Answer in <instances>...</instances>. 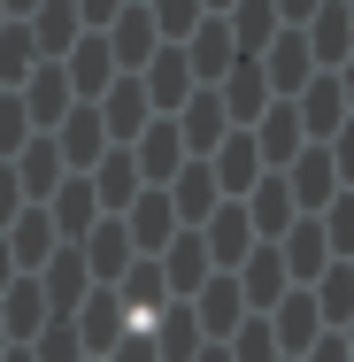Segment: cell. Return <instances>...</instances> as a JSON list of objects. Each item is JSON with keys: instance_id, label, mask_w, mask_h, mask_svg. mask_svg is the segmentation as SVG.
I'll return each instance as SVG.
<instances>
[{"instance_id": "1", "label": "cell", "mask_w": 354, "mask_h": 362, "mask_svg": "<svg viewBox=\"0 0 354 362\" xmlns=\"http://www.w3.org/2000/svg\"><path fill=\"white\" fill-rule=\"evenodd\" d=\"M131 324H139V316L124 308V293H116V286H93V293L70 308V332H77V347H85V362H100Z\"/></svg>"}, {"instance_id": "2", "label": "cell", "mask_w": 354, "mask_h": 362, "mask_svg": "<svg viewBox=\"0 0 354 362\" xmlns=\"http://www.w3.org/2000/svg\"><path fill=\"white\" fill-rule=\"evenodd\" d=\"M108 62H116V77H139L146 70V54L162 47V31H154V16H146V0H124L116 16H108Z\"/></svg>"}, {"instance_id": "3", "label": "cell", "mask_w": 354, "mask_h": 362, "mask_svg": "<svg viewBox=\"0 0 354 362\" xmlns=\"http://www.w3.org/2000/svg\"><path fill=\"white\" fill-rule=\"evenodd\" d=\"M208 93H216V108H223V124H239V132H247V124H254V116H262V108L278 100V93H270V77H262V62H254V54H239V62H231V70L216 77Z\"/></svg>"}, {"instance_id": "4", "label": "cell", "mask_w": 354, "mask_h": 362, "mask_svg": "<svg viewBox=\"0 0 354 362\" xmlns=\"http://www.w3.org/2000/svg\"><path fill=\"white\" fill-rule=\"evenodd\" d=\"M185 308H193L201 339H231V332L247 324V293H239V278H231V270H208V278H201V293H193Z\"/></svg>"}, {"instance_id": "5", "label": "cell", "mask_w": 354, "mask_h": 362, "mask_svg": "<svg viewBox=\"0 0 354 362\" xmlns=\"http://www.w3.org/2000/svg\"><path fill=\"white\" fill-rule=\"evenodd\" d=\"M177 231H185V223H177V209H170V193H162V185H139V193L124 201V239H131L139 255H162Z\"/></svg>"}, {"instance_id": "6", "label": "cell", "mask_w": 354, "mask_h": 362, "mask_svg": "<svg viewBox=\"0 0 354 362\" xmlns=\"http://www.w3.org/2000/svg\"><path fill=\"white\" fill-rule=\"evenodd\" d=\"M316 332H324V316H316V293L308 286H285L278 300H270V339H278V355H308L316 347Z\"/></svg>"}, {"instance_id": "7", "label": "cell", "mask_w": 354, "mask_h": 362, "mask_svg": "<svg viewBox=\"0 0 354 362\" xmlns=\"http://www.w3.org/2000/svg\"><path fill=\"white\" fill-rule=\"evenodd\" d=\"M293 116H300V132H308V146H324L339 124H347L354 108H347V93H339V77L331 70H316L300 93H293Z\"/></svg>"}, {"instance_id": "8", "label": "cell", "mask_w": 354, "mask_h": 362, "mask_svg": "<svg viewBox=\"0 0 354 362\" xmlns=\"http://www.w3.org/2000/svg\"><path fill=\"white\" fill-rule=\"evenodd\" d=\"M139 93H146V108H154V116H177V108H185V93H193L185 47H170V39H162V47L146 54V70H139Z\"/></svg>"}, {"instance_id": "9", "label": "cell", "mask_w": 354, "mask_h": 362, "mask_svg": "<svg viewBox=\"0 0 354 362\" xmlns=\"http://www.w3.org/2000/svg\"><path fill=\"white\" fill-rule=\"evenodd\" d=\"M193 231H201V247H208V262H216V270H239V262H247V247H262L239 201H216L208 223H193Z\"/></svg>"}, {"instance_id": "10", "label": "cell", "mask_w": 354, "mask_h": 362, "mask_svg": "<svg viewBox=\"0 0 354 362\" xmlns=\"http://www.w3.org/2000/svg\"><path fill=\"white\" fill-rule=\"evenodd\" d=\"M70 247L85 255V270H93V286H116V278L131 270V255H139V247L124 239V216H93V231H85V239H70Z\"/></svg>"}, {"instance_id": "11", "label": "cell", "mask_w": 354, "mask_h": 362, "mask_svg": "<svg viewBox=\"0 0 354 362\" xmlns=\"http://www.w3.org/2000/svg\"><path fill=\"white\" fill-rule=\"evenodd\" d=\"M254 62H262V77H270V93H278V100H293V93H300V85L316 77V62H308V39H300V23H278V39H270V47H262Z\"/></svg>"}, {"instance_id": "12", "label": "cell", "mask_w": 354, "mask_h": 362, "mask_svg": "<svg viewBox=\"0 0 354 362\" xmlns=\"http://www.w3.org/2000/svg\"><path fill=\"white\" fill-rule=\"evenodd\" d=\"M16 100H23L31 132H54V124H62V116L77 108V93H70V77H62V62H39V70L16 85Z\"/></svg>"}, {"instance_id": "13", "label": "cell", "mask_w": 354, "mask_h": 362, "mask_svg": "<svg viewBox=\"0 0 354 362\" xmlns=\"http://www.w3.org/2000/svg\"><path fill=\"white\" fill-rule=\"evenodd\" d=\"M0 239H8V255H16V278H31V270H39L54 247H62V239H54V216H47L39 201H23L16 216L0 223Z\"/></svg>"}, {"instance_id": "14", "label": "cell", "mask_w": 354, "mask_h": 362, "mask_svg": "<svg viewBox=\"0 0 354 362\" xmlns=\"http://www.w3.org/2000/svg\"><path fill=\"white\" fill-rule=\"evenodd\" d=\"M93 116H100V132H108V146H131L154 124V108H146V93H139V77H116L100 100H93Z\"/></svg>"}, {"instance_id": "15", "label": "cell", "mask_w": 354, "mask_h": 362, "mask_svg": "<svg viewBox=\"0 0 354 362\" xmlns=\"http://www.w3.org/2000/svg\"><path fill=\"white\" fill-rule=\"evenodd\" d=\"M177 47H185V70H193V85H216V77L239 62V47H231V23H223V16H201V23H193Z\"/></svg>"}, {"instance_id": "16", "label": "cell", "mask_w": 354, "mask_h": 362, "mask_svg": "<svg viewBox=\"0 0 354 362\" xmlns=\"http://www.w3.org/2000/svg\"><path fill=\"white\" fill-rule=\"evenodd\" d=\"M31 278H39V293H47V308H54V316H70L77 300L93 293V270H85V255H77L70 239H62V247H54L39 270H31Z\"/></svg>"}, {"instance_id": "17", "label": "cell", "mask_w": 354, "mask_h": 362, "mask_svg": "<svg viewBox=\"0 0 354 362\" xmlns=\"http://www.w3.org/2000/svg\"><path fill=\"white\" fill-rule=\"evenodd\" d=\"M8 170H16V185H23V201H47L70 170H62V146H54V132H31V139L8 154Z\"/></svg>"}, {"instance_id": "18", "label": "cell", "mask_w": 354, "mask_h": 362, "mask_svg": "<svg viewBox=\"0 0 354 362\" xmlns=\"http://www.w3.org/2000/svg\"><path fill=\"white\" fill-rule=\"evenodd\" d=\"M247 139H254V154H262V170H285L300 146H308V132H300V116H293V100H270L254 124H247Z\"/></svg>"}, {"instance_id": "19", "label": "cell", "mask_w": 354, "mask_h": 362, "mask_svg": "<svg viewBox=\"0 0 354 362\" xmlns=\"http://www.w3.org/2000/svg\"><path fill=\"white\" fill-rule=\"evenodd\" d=\"M201 162L216 170V193H223V201H239V193H247V185L262 177V154H254V139H247L239 124H231V132H223V139H216L208 154H201Z\"/></svg>"}, {"instance_id": "20", "label": "cell", "mask_w": 354, "mask_h": 362, "mask_svg": "<svg viewBox=\"0 0 354 362\" xmlns=\"http://www.w3.org/2000/svg\"><path fill=\"white\" fill-rule=\"evenodd\" d=\"M278 177H285V193H293V209H300V216H316V209L339 193V177H331V154H324V146H300Z\"/></svg>"}, {"instance_id": "21", "label": "cell", "mask_w": 354, "mask_h": 362, "mask_svg": "<svg viewBox=\"0 0 354 362\" xmlns=\"http://www.w3.org/2000/svg\"><path fill=\"white\" fill-rule=\"evenodd\" d=\"M300 39H308V62L316 70H339L354 54V23H347V0H324L308 23H300Z\"/></svg>"}, {"instance_id": "22", "label": "cell", "mask_w": 354, "mask_h": 362, "mask_svg": "<svg viewBox=\"0 0 354 362\" xmlns=\"http://www.w3.org/2000/svg\"><path fill=\"white\" fill-rule=\"evenodd\" d=\"M154 270H162V286H170V300H193L201 293V278H208V247H201V231H177L162 255H154Z\"/></svg>"}, {"instance_id": "23", "label": "cell", "mask_w": 354, "mask_h": 362, "mask_svg": "<svg viewBox=\"0 0 354 362\" xmlns=\"http://www.w3.org/2000/svg\"><path fill=\"white\" fill-rule=\"evenodd\" d=\"M270 247H278V262H285L293 286H308L324 262H339V255L324 247V223H316V216H293V223H285V239H270Z\"/></svg>"}, {"instance_id": "24", "label": "cell", "mask_w": 354, "mask_h": 362, "mask_svg": "<svg viewBox=\"0 0 354 362\" xmlns=\"http://www.w3.org/2000/svg\"><path fill=\"white\" fill-rule=\"evenodd\" d=\"M162 193H170V209H177L185 231H193V223H208V209L223 201V193H216V170L201 162V154H185V162H177V177H170Z\"/></svg>"}, {"instance_id": "25", "label": "cell", "mask_w": 354, "mask_h": 362, "mask_svg": "<svg viewBox=\"0 0 354 362\" xmlns=\"http://www.w3.org/2000/svg\"><path fill=\"white\" fill-rule=\"evenodd\" d=\"M62 77H70L77 100H100L108 85H116V62H108V39L100 31H77V47L62 54Z\"/></svg>"}, {"instance_id": "26", "label": "cell", "mask_w": 354, "mask_h": 362, "mask_svg": "<svg viewBox=\"0 0 354 362\" xmlns=\"http://www.w3.org/2000/svg\"><path fill=\"white\" fill-rule=\"evenodd\" d=\"M131 162H139V185H170V177H177V162H185L177 124H170V116H154L139 139H131Z\"/></svg>"}, {"instance_id": "27", "label": "cell", "mask_w": 354, "mask_h": 362, "mask_svg": "<svg viewBox=\"0 0 354 362\" xmlns=\"http://www.w3.org/2000/svg\"><path fill=\"white\" fill-rule=\"evenodd\" d=\"M39 209L54 216V239H85V231H93V216H100V201H93V177H85V170H70V177H62L47 201H39Z\"/></svg>"}, {"instance_id": "28", "label": "cell", "mask_w": 354, "mask_h": 362, "mask_svg": "<svg viewBox=\"0 0 354 362\" xmlns=\"http://www.w3.org/2000/svg\"><path fill=\"white\" fill-rule=\"evenodd\" d=\"M239 209H247V223H254V239H285V223L300 216L293 209V193H285V177L278 170H262L247 193H239Z\"/></svg>"}, {"instance_id": "29", "label": "cell", "mask_w": 354, "mask_h": 362, "mask_svg": "<svg viewBox=\"0 0 354 362\" xmlns=\"http://www.w3.org/2000/svg\"><path fill=\"white\" fill-rule=\"evenodd\" d=\"M139 324H146V339H154V355H162V362H193L201 347H208L185 300H170V308H154V316H139Z\"/></svg>"}, {"instance_id": "30", "label": "cell", "mask_w": 354, "mask_h": 362, "mask_svg": "<svg viewBox=\"0 0 354 362\" xmlns=\"http://www.w3.org/2000/svg\"><path fill=\"white\" fill-rule=\"evenodd\" d=\"M239 278V293H247V316H270V300H278L293 278H285V262H278V247L262 239V247H247V262L231 270Z\"/></svg>"}, {"instance_id": "31", "label": "cell", "mask_w": 354, "mask_h": 362, "mask_svg": "<svg viewBox=\"0 0 354 362\" xmlns=\"http://www.w3.org/2000/svg\"><path fill=\"white\" fill-rule=\"evenodd\" d=\"M54 146H62V170H93V162L108 154V132H100V116H93V100H77L70 116L54 124Z\"/></svg>"}, {"instance_id": "32", "label": "cell", "mask_w": 354, "mask_h": 362, "mask_svg": "<svg viewBox=\"0 0 354 362\" xmlns=\"http://www.w3.org/2000/svg\"><path fill=\"white\" fill-rule=\"evenodd\" d=\"M85 177H93V201H100V216H124V201L139 193V162H131V146H108V154H100Z\"/></svg>"}, {"instance_id": "33", "label": "cell", "mask_w": 354, "mask_h": 362, "mask_svg": "<svg viewBox=\"0 0 354 362\" xmlns=\"http://www.w3.org/2000/svg\"><path fill=\"white\" fill-rule=\"evenodd\" d=\"M47 316H54V308H47L39 278H8V293H0V332H8V347H23Z\"/></svg>"}, {"instance_id": "34", "label": "cell", "mask_w": 354, "mask_h": 362, "mask_svg": "<svg viewBox=\"0 0 354 362\" xmlns=\"http://www.w3.org/2000/svg\"><path fill=\"white\" fill-rule=\"evenodd\" d=\"M23 31H31V47H39L47 62H62V54L77 47V31H85V23H77V8H70V0H39V8L23 16Z\"/></svg>"}, {"instance_id": "35", "label": "cell", "mask_w": 354, "mask_h": 362, "mask_svg": "<svg viewBox=\"0 0 354 362\" xmlns=\"http://www.w3.org/2000/svg\"><path fill=\"white\" fill-rule=\"evenodd\" d=\"M170 124H177V139H185V154H208V146L223 139V132H231V124H223V108H216V93H208V85H193V93H185V108H177Z\"/></svg>"}, {"instance_id": "36", "label": "cell", "mask_w": 354, "mask_h": 362, "mask_svg": "<svg viewBox=\"0 0 354 362\" xmlns=\"http://www.w3.org/2000/svg\"><path fill=\"white\" fill-rule=\"evenodd\" d=\"M223 23H231V47H239V54H262V47L278 39V0H231Z\"/></svg>"}, {"instance_id": "37", "label": "cell", "mask_w": 354, "mask_h": 362, "mask_svg": "<svg viewBox=\"0 0 354 362\" xmlns=\"http://www.w3.org/2000/svg\"><path fill=\"white\" fill-rule=\"evenodd\" d=\"M308 293H316V316H324V332H339L354 316V262H324L316 278H308Z\"/></svg>"}, {"instance_id": "38", "label": "cell", "mask_w": 354, "mask_h": 362, "mask_svg": "<svg viewBox=\"0 0 354 362\" xmlns=\"http://www.w3.org/2000/svg\"><path fill=\"white\" fill-rule=\"evenodd\" d=\"M116 293H124V308H131V316H154V308H170V286H162L154 255H131V270L116 278Z\"/></svg>"}, {"instance_id": "39", "label": "cell", "mask_w": 354, "mask_h": 362, "mask_svg": "<svg viewBox=\"0 0 354 362\" xmlns=\"http://www.w3.org/2000/svg\"><path fill=\"white\" fill-rule=\"evenodd\" d=\"M39 62H47V54H39V47H31V31L8 16V23H0V93H16V85L39 70Z\"/></svg>"}, {"instance_id": "40", "label": "cell", "mask_w": 354, "mask_h": 362, "mask_svg": "<svg viewBox=\"0 0 354 362\" xmlns=\"http://www.w3.org/2000/svg\"><path fill=\"white\" fill-rule=\"evenodd\" d=\"M316 223H324V247L347 262V255H354V185H339V193L316 209Z\"/></svg>"}, {"instance_id": "41", "label": "cell", "mask_w": 354, "mask_h": 362, "mask_svg": "<svg viewBox=\"0 0 354 362\" xmlns=\"http://www.w3.org/2000/svg\"><path fill=\"white\" fill-rule=\"evenodd\" d=\"M23 347H31V362H85V347H77V332H70V316H47Z\"/></svg>"}, {"instance_id": "42", "label": "cell", "mask_w": 354, "mask_h": 362, "mask_svg": "<svg viewBox=\"0 0 354 362\" xmlns=\"http://www.w3.org/2000/svg\"><path fill=\"white\" fill-rule=\"evenodd\" d=\"M223 355H231V362H285L278 339H270V316H247V324L223 339Z\"/></svg>"}, {"instance_id": "43", "label": "cell", "mask_w": 354, "mask_h": 362, "mask_svg": "<svg viewBox=\"0 0 354 362\" xmlns=\"http://www.w3.org/2000/svg\"><path fill=\"white\" fill-rule=\"evenodd\" d=\"M146 16H154V31H162V39L177 47V39H185V31H193V23H201L208 8H201V0H146Z\"/></svg>"}, {"instance_id": "44", "label": "cell", "mask_w": 354, "mask_h": 362, "mask_svg": "<svg viewBox=\"0 0 354 362\" xmlns=\"http://www.w3.org/2000/svg\"><path fill=\"white\" fill-rule=\"evenodd\" d=\"M23 139H31V116H23V100H16V93H0V162H8Z\"/></svg>"}, {"instance_id": "45", "label": "cell", "mask_w": 354, "mask_h": 362, "mask_svg": "<svg viewBox=\"0 0 354 362\" xmlns=\"http://www.w3.org/2000/svg\"><path fill=\"white\" fill-rule=\"evenodd\" d=\"M324 154H331V177H339V185H354V116L324 139Z\"/></svg>"}, {"instance_id": "46", "label": "cell", "mask_w": 354, "mask_h": 362, "mask_svg": "<svg viewBox=\"0 0 354 362\" xmlns=\"http://www.w3.org/2000/svg\"><path fill=\"white\" fill-rule=\"evenodd\" d=\"M100 362H162V355H154V339H146V324H131V332H124V339H116V347H108Z\"/></svg>"}, {"instance_id": "47", "label": "cell", "mask_w": 354, "mask_h": 362, "mask_svg": "<svg viewBox=\"0 0 354 362\" xmlns=\"http://www.w3.org/2000/svg\"><path fill=\"white\" fill-rule=\"evenodd\" d=\"M70 8H77V23H85V31H108V16H116L124 0H70Z\"/></svg>"}, {"instance_id": "48", "label": "cell", "mask_w": 354, "mask_h": 362, "mask_svg": "<svg viewBox=\"0 0 354 362\" xmlns=\"http://www.w3.org/2000/svg\"><path fill=\"white\" fill-rule=\"evenodd\" d=\"M293 362H347V347H339V332H316V347L293 355Z\"/></svg>"}, {"instance_id": "49", "label": "cell", "mask_w": 354, "mask_h": 362, "mask_svg": "<svg viewBox=\"0 0 354 362\" xmlns=\"http://www.w3.org/2000/svg\"><path fill=\"white\" fill-rule=\"evenodd\" d=\"M16 209H23V185H16V170H8V162H0V223L16 216Z\"/></svg>"}, {"instance_id": "50", "label": "cell", "mask_w": 354, "mask_h": 362, "mask_svg": "<svg viewBox=\"0 0 354 362\" xmlns=\"http://www.w3.org/2000/svg\"><path fill=\"white\" fill-rule=\"evenodd\" d=\"M316 8H324V0H278V23H308Z\"/></svg>"}, {"instance_id": "51", "label": "cell", "mask_w": 354, "mask_h": 362, "mask_svg": "<svg viewBox=\"0 0 354 362\" xmlns=\"http://www.w3.org/2000/svg\"><path fill=\"white\" fill-rule=\"evenodd\" d=\"M331 77H339V93H347V108H354V54H347V62H339Z\"/></svg>"}, {"instance_id": "52", "label": "cell", "mask_w": 354, "mask_h": 362, "mask_svg": "<svg viewBox=\"0 0 354 362\" xmlns=\"http://www.w3.org/2000/svg\"><path fill=\"white\" fill-rule=\"evenodd\" d=\"M8 278H16V255H8V239H0V293H8Z\"/></svg>"}, {"instance_id": "53", "label": "cell", "mask_w": 354, "mask_h": 362, "mask_svg": "<svg viewBox=\"0 0 354 362\" xmlns=\"http://www.w3.org/2000/svg\"><path fill=\"white\" fill-rule=\"evenodd\" d=\"M193 362H231V355H223V339H208V347H201Z\"/></svg>"}, {"instance_id": "54", "label": "cell", "mask_w": 354, "mask_h": 362, "mask_svg": "<svg viewBox=\"0 0 354 362\" xmlns=\"http://www.w3.org/2000/svg\"><path fill=\"white\" fill-rule=\"evenodd\" d=\"M0 8H8V16H16V23H23V16H31V8H39V0H0Z\"/></svg>"}, {"instance_id": "55", "label": "cell", "mask_w": 354, "mask_h": 362, "mask_svg": "<svg viewBox=\"0 0 354 362\" xmlns=\"http://www.w3.org/2000/svg\"><path fill=\"white\" fill-rule=\"evenodd\" d=\"M339 347H347V362H354V316H347V324H339Z\"/></svg>"}, {"instance_id": "56", "label": "cell", "mask_w": 354, "mask_h": 362, "mask_svg": "<svg viewBox=\"0 0 354 362\" xmlns=\"http://www.w3.org/2000/svg\"><path fill=\"white\" fill-rule=\"evenodd\" d=\"M0 362H31V347H8V355H0Z\"/></svg>"}, {"instance_id": "57", "label": "cell", "mask_w": 354, "mask_h": 362, "mask_svg": "<svg viewBox=\"0 0 354 362\" xmlns=\"http://www.w3.org/2000/svg\"><path fill=\"white\" fill-rule=\"evenodd\" d=\"M201 8H208V16H223V8H231V0H201Z\"/></svg>"}, {"instance_id": "58", "label": "cell", "mask_w": 354, "mask_h": 362, "mask_svg": "<svg viewBox=\"0 0 354 362\" xmlns=\"http://www.w3.org/2000/svg\"><path fill=\"white\" fill-rule=\"evenodd\" d=\"M0 355H8V332H0Z\"/></svg>"}, {"instance_id": "59", "label": "cell", "mask_w": 354, "mask_h": 362, "mask_svg": "<svg viewBox=\"0 0 354 362\" xmlns=\"http://www.w3.org/2000/svg\"><path fill=\"white\" fill-rule=\"evenodd\" d=\"M347 23H354V0H347Z\"/></svg>"}, {"instance_id": "60", "label": "cell", "mask_w": 354, "mask_h": 362, "mask_svg": "<svg viewBox=\"0 0 354 362\" xmlns=\"http://www.w3.org/2000/svg\"><path fill=\"white\" fill-rule=\"evenodd\" d=\"M0 23H8V8H0Z\"/></svg>"}, {"instance_id": "61", "label": "cell", "mask_w": 354, "mask_h": 362, "mask_svg": "<svg viewBox=\"0 0 354 362\" xmlns=\"http://www.w3.org/2000/svg\"><path fill=\"white\" fill-rule=\"evenodd\" d=\"M347 262H354V255H347Z\"/></svg>"}]
</instances>
